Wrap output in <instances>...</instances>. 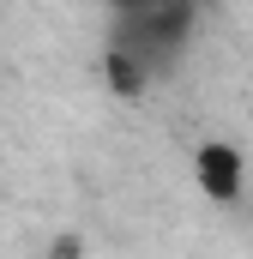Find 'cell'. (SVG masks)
Segmentation results:
<instances>
[{
    "mask_svg": "<svg viewBox=\"0 0 253 259\" xmlns=\"http://www.w3.org/2000/svg\"><path fill=\"white\" fill-rule=\"evenodd\" d=\"M193 36V6H126L109 30V78L121 91H139L151 72L175 66Z\"/></svg>",
    "mask_w": 253,
    "mask_h": 259,
    "instance_id": "obj_1",
    "label": "cell"
},
{
    "mask_svg": "<svg viewBox=\"0 0 253 259\" xmlns=\"http://www.w3.org/2000/svg\"><path fill=\"white\" fill-rule=\"evenodd\" d=\"M199 187L211 199L241 193V151L235 145H199Z\"/></svg>",
    "mask_w": 253,
    "mask_h": 259,
    "instance_id": "obj_2",
    "label": "cell"
}]
</instances>
